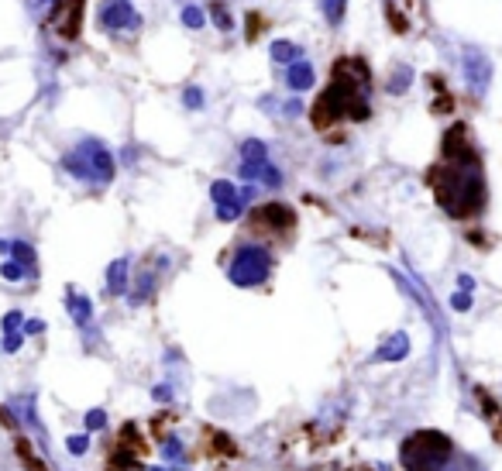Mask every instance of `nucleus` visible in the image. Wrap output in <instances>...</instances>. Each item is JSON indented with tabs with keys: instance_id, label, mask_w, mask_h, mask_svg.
Listing matches in <instances>:
<instances>
[{
	"instance_id": "7c9ffc66",
	"label": "nucleus",
	"mask_w": 502,
	"mask_h": 471,
	"mask_svg": "<svg viewBox=\"0 0 502 471\" xmlns=\"http://www.w3.org/2000/svg\"><path fill=\"white\" fill-rule=\"evenodd\" d=\"M66 444H69V451H73V454H86V447H90V437H86V434H76V437H69Z\"/></svg>"
},
{
	"instance_id": "f3484780",
	"label": "nucleus",
	"mask_w": 502,
	"mask_h": 471,
	"mask_svg": "<svg viewBox=\"0 0 502 471\" xmlns=\"http://www.w3.org/2000/svg\"><path fill=\"white\" fill-rule=\"evenodd\" d=\"M241 162H268V148L262 138H244L241 141Z\"/></svg>"
},
{
	"instance_id": "a211bd4d",
	"label": "nucleus",
	"mask_w": 502,
	"mask_h": 471,
	"mask_svg": "<svg viewBox=\"0 0 502 471\" xmlns=\"http://www.w3.org/2000/svg\"><path fill=\"white\" fill-rule=\"evenodd\" d=\"M11 258L25 265L28 275H35V248H31L28 241H11Z\"/></svg>"
},
{
	"instance_id": "20e7f679",
	"label": "nucleus",
	"mask_w": 502,
	"mask_h": 471,
	"mask_svg": "<svg viewBox=\"0 0 502 471\" xmlns=\"http://www.w3.org/2000/svg\"><path fill=\"white\" fill-rule=\"evenodd\" d=\"M272 265H275V258H272L268 244H265V241H248V244H241L238 251L231 255V262H227V279L241 289H255L272 275Z\"/></svg>"
},
{
	"instance_id": "9d476101",
	"label": "nucleus",
	"mask_w": 502,
	"mask_h": 471,
	"mask_svg": "<svg viewBox=\"0 0 502 471\" xmlns=\"http://www.w3.org/2000/svg\"><path fill=\"white\" fill-rule=\"evenodd\" d=\"M313 83H317V73H313V66H310L306 59L286 66V86H289L292 93H306Z\"/></svg>"
},
{
	"instance_id": "0eeeda50",
	"label": "nucleus",
	"mask_w": 502,
	"mask_h": 471,
	"mask_svg": "<svg viewBox=\"0 0 502 471\" xmlns=\"http://www.w3.org/2000/svg\"><path fill=\"white\" fill-rule=\"evenodd\" d=\"M251 231L255 237H272V241H279V234L289 237L292 227H296V213H292L286 203H265L251 213Z\"/></svg>"
},
{
	"instance_id": "7ed1b4c3",
	"label": "nucleus",
	"mask_w": 502,
	"mask_h": 471,
	"mask_svg": "<svg viewBox=\"0 0 502 471\" xmlns=\"http://www.w3.org/2000/svg\"><path fill=\"white\" fill-rule=\"evenodd\" d=\"M399 461L406 471H444L450 461V441L437 430H417L402 441Z\"/></svg>"
},
{
	"instance_id": "412c9836",
	"label": "nucleus",
	"mask_w": 502,
	"mask_h": 471,
	"mask_svg": "<svg viewBox=\"0 0 502 471\" xmlns=\"http://www.w3.org/2000/svg\"><path fill=\"white\" fill-rule=\"evenodd\" d=\"M183 25L189 31H200V28L207 25V11L200 7V4H186L183 7Z\"/></svg>"
},
{
	"instance_id": "72a5a7b5",
	"label": "nucleus",
	"mask_w": 502,
	"mask_h": 471,
	"mask_svg": "<svg viewBox=\"0 0 502 471\" xmlns=\"http://www.w3.org/2000/svg\"><path fill=\"white\" fill-rule=\"evenodd\" d=\"M45 330V320H25V334H42Z\"/></svg>"
},
{
	"instance_id": "2f4dec72",
	"label": "nucleus",
	"mask_w": 502,
	"mask_h": 471,
	"mask_svg": "<svg viewBox=\"0 0 502 471\" xmlns=\"http://www.w3.org/2000/svg\"><path fill=\"white\" fill-rule=\"evenodd\" d=\"M21 340H25V334H18V330H14V334H4V351L14 354V351L21 347Z\"/></svg>"
},
{
	"instance_id": "b1692460",
	"label": "nucleus",
	"mask_w": 502,
	"mask_h": 471,
	"mask_svg": "<svg viewBox=\"0 0 502 471\" xmlns=\"http://www.w3.org/2000/svg\"><path fill=\"white\" fill-rule=\"evenodd\" d=\"M183 107L186 110H203L207 107V93L200 86H186L183 90Z\"/></svg>"
},
{
	"instance_id": "423d86ee",
	"label": "nucleus",
	"mask_w": 502,
	"mask_h": 471,
	"mask_svg": "<svg viewBox=\"0 0 502 471\" xmlns=\"http://www.w3.org/2000/svg\"><path fill=\"white\" fill-rule=\"evenodd\" d=\"M80 28H83V0H59L52 7V14L42 21V31L52 42H59V45L73 42L80 35Z\"/></svg>"
},
{
	"instance_id": "ddd939ff",
	"label": "nucleus",
	"mask_w": 502,
	"mask_h": 471,
	"mask_svg": "<svg viewBox=\"0 0 502 471\" xmlns=\"http://www.w3.org/2000/svg\"><path fill=\"white\" fill-rule=\"evenodd\" d=\"M299 59H303V45H296L289 38L272 42V62H275V66H292V62H299Z\"/></svg>"
},
{
	"instance_id": "c9c22d12",
	"label": "nucleus",
	"mask_w": 502,
	"mask_h": 471,
	"mask_svg": "<svg viewBox=\"0 0 502 471\" xmlns=\"http://www.w3.org/2000/svg\"><path fill=\"white\" fill-rule=\"evenodd\" d=\"M155 399H159V403L172 399V389H169V386H159V389H155Z\"/></svg>"
},
{
	"instance_id": "a878e982",
	"label": "nucleus",
	"mask_w": 502,
	"mask_h": 471,
	"mask_svg": "<svg viewBox=\"0 0 502 471\" xmlns=\"http://www.w3.org/2000/svg\"><path fill=\"white\" fill-rule=\"evenodd\" d=\"M258 183L268 186V189H279V186H282V172H279L272 162H265V169H262V176H258Z\"/></svg>"
},
{
	"instance_id": "f257e3e1",
	"label": "nucleus",
	"mask_w": 502,
	"mask_h": 471,
	"mask_svg": "<svg viewBox=\"0 0 502 471\" xmlns=\"http://www.w3.org/2000/svg\"><path fill=\"white\" fill-rule=\"evenodd\" d=\"M430 186L441 210L454 220H468L485 210L489 189L482 176V162L472 145V134L465 124H454L441 141V162L430 169Z\"/></svg>"
},
{
	"instance_id": "6ab92c4d",
	"label": "nucleus",
	"mask_w": 502,
	"mask_h": 471,
	"mask_svg": "<svg viewBox=\"0 0 502 471\" xmlns=\"http://www.w3.org/2000/svg\"><path fill=\"white\" fill-rule=\"evenodd\" d=\"M210 196L217 207H224V203H234L238 200V186L231 183V179H217V183L210 186Z\"/></svg>"
},
{
	"instance_id": "c756f323",
	"label": "nucleus",
	"mask_w": 502,
	"mask_h": 471,
	"mask_svg": "<svg viewBox=\"0 0 502 471\" xmlns=\"http://www.w3.org/2000/svg\"><path fill=\"white\" fill-rule=\"evenodd\" d=\"M303 110H306V107H303V100H299V93H296L292 100H286V104H282V114H286V117H299Z\"/></svg>"
},
{
	"instance_id": "e433bc0d",
	"label": "nucleus",
	"mask_w": 502,
	"mask_h": 471,
	"mask_svg": "<svg viewBox=\"0 0 502 471\" xmlns=\"http://www.w3.org/2000/svg\"><path fill=\"white\" fill-rule=\"evenodd\" d=\"M0 255H11V241H0Z\"/></svg>"
},
{
	"instance_id": "6e6552de",
	"label": "nucleus",
	"mask_w": 502,
	"mask_h": 471,
	"mask_svg": "<svg viewBox=\"0 0 502 471\" xmlns=\"http://www.w3.org/2000/svg\"><path fill=\"white\" fill-rule=\"evenodd\" d=\"M80 152H83V158H86V165H90V183H97V186L114 183L117 162H114V152L107 148L104 141H97V138H83Z\"/></svg>"
},
{
	"instance_id": "bb28decb",
	"label": "nucleus",
	"mask_w": 502,
	"mask_h": 471,
	"mask_svg": "<svg viewBox=\"0 0 502 471\" xmlns=\"http://www.w3.org/2000/svg\"><path fill=\"white\" fill-rule=\"evenodd\" d=\"M450 310L468 314V310H472V292H465V289H461V292H454V296H450Z\"/></svg>"
},
{
	"instance_id": "f8f14e48",
	"label": "nucleus",
	"mask_w": 502,
	"mask_h": 471,
	"mask_svg": "<svg viewBox=\"0 0 502 471\" xmlns=\"http://www.w3.org/2000/svg\"><path fill=\"white\" fill-rule=\"evenodd\" d=\"M128 258H117V262L107 268V292L110 296H124L128 292Z\"/></svg>"
},
{
	"instance_id": "f03ea898",
	"label": "nucleus",
	"mask_w": 502,
	"mask_h": 471,
	"mask_svg": "<svg viewBox=\"0 0 502 471\" xmlns=\"http://www.w3.org/2000/svg\"><path fill=\"white\" fill-rule=\"evenodd\" d=\"M371 117V69L361 55H341L330 66V83L310 107V124L334 131L341 124H361Z\"/></svg>"
},
{
	"instance_id": "aec40b11",
	"label": "nucleus",
	"mask_w": 502,
	"mask_h": 471,
	"mask_svg": "<svg viewBox=\"0 0 502 471\" xmlns=\"http://www.w3.org/2000/svg\"><path fill=\"white\" fill-rule=\"evenodd\" d=\"M320 11H323L327 25L337 28L344 21V14H347V0H320Z\"/></svg>"
},
{
	"instance_id": "4be33fe9",
	"label": "nucleus",
	"mask_w": 502,
	"mask_h": 471,
	"mask_svg": "<svg viewBox=\"0 0 502 471\" xmlns=\"http://www.w3.org/2000/svg\"><path fill=\"white\" fill-rule=\"evenodd\" d=\"M210 18H213V28H220L224 35L234 31V18H231V11L224 4H210Z\"/></svg>"
},
{
	"instance_id": "cd10ccee",
	"label": "nucleus",
	"mask_w": 502,
	"mask_h": 471,
	"mask_svg": "<svg viewBox=\"0 0 502 471\" xmlns=\"http://www.w3.org/2000/svg\"><path fill=\"white\" fill-rule=\"evenodd\" d=\"M21 323H25V314H21V310H11V314L4 316V323H0V327H4V334H14Z\"/></svg>"
},
{
	"instance_id": "c85d7f7f",
	"label": "nucleus",
	"mask_w": 502,
	"mask_h": 471,
	"mask_svg": "<svg viewBox=\"0 0 502 471\" xmlns=\"http://www.w3.org/2000/svg\"><path fill=\"white\" fill-rule=\"evenodd\" d=\"M104 423H107L104 410H90V413H86V430H100Z\"/></svg>"
},
{
	"instance_id": "dca6fc26",
	"label": "nucleus",
	"mask_w": 502,
	"mask_h": 471,
	"mask_svg": "<svg viewBox=\"0 0 502 471\" xmlns=\"http://www.w3.org/2000/svg\"><path fill=\"white\" fill-rule=\"evenodd\" d=\"M66 306H69V314H73V320H76L80 327H86V323H90V316H93V303H90L86 296H80V292H69V296H66Z\"/></svg>"
},
{
	"instance_id": "4468645a",
	"label": "nucleus",
	"mask_w": 502,
	"mask_h": 471,
	"mask_svg": "<svg viewBox=\"0 0 502 471\" xmlns=\"http://www.w3.org/2000/svg\"><path fill=\"white\" fill-rule=\"evenodd\" d=\"M62 169H66L73 179H80V183H90V165H86V158H83L80 145H76V148H69V152L62 155Z\"/></svg>"
},
{
	"instance_id": "1a4fd4ad",
	"label": "nucleus",
	"mask_w": 502,
	"mask_h": 471,
	"mask_svg": "<svg viewBox=\"0 0 502 471\" xmlns=\"http://www.w3.org/2000/svg\"><path fill=\"white\" fill-rule=\"evenodd\" d=\"M461 73H465V83H468V93L472 97H482L492 83V62L482 49H468L465 59H461Z\"/></svg>"
},
{
	"instance_id": "473e14b6",
	"label": "nucleus",
	"mask_w": 502,
	"mask_h": 471,
	"mask_svg": "<svg viewBox=\"0 0 502 471\" xmlns=\"http://www.w3.org/2000/svg\"><path fill=\"white\" fill-rule=\"evenodd\" d=\"M117 471H179V468H145V465L131 461V465H117Z\"/></svg>"
},
{
	"instance_id": "39448f33",
	"label": "nucleus",
	"mask_w": 502,
	"mask_h": 471,
	"mask_svg": "<svg viewBox=\"0 0 502 471\" xmlns=\"http://www.w3.org/2000/svg\"><path fill=\"white\" fill-rule=\"evenodd\" d=\"M97 28L107 31L110 38L134 35L141 28V14L134 11L131 0H100V7H97Z\"/></svg>"
},
{
	"instance_id": "5701e85b",
	"label": "nucleus",
	"mask_w": 502,
	"mask_h": 471,
	"mask_svg": "<svg viewBox=\"0 0 502 471\" xmlns=\"http://www.w3.org/2000/svg\"><path fill=\"white\" fill-rule=\"evenodd\" d=\"M55 4H59V0H25L28 14H31V18H35L38 25H42V21H45V18L52 14V7H55Z\"/></svg>"
},
{
	"instance_id": "9b49d317",
	"label": "nucleus",
	"mask_w": 502,
	"mask_h": 471,
	"mask_svg": "<svg viewBox=\"0 0 502 471\" xmlns=\"http://www.w3.org/2000/svg\"><path fill=\"white\" fill-rule=\"evenodd\" d=\"M406 354H410V338H406L402 330H399V334H393V338H389L382 347H378V351H375V358H378V362H402Z\"/></svg>"
},
{
	"instance_id": "393cba45",
	"label": "nucleus",
	"mask_w": 502,
	"mask_h": 471,
	"mask_svg": "<svg viewBox=\"0 0 502 471\" xmlns=\"http://www.w3.org/2000/svg\"><path fill=\"white\" fill-rule=\"evenodd\" d=\"M28 272L21 262H14V258H7V262H0V279H7V282H21Z\"/></svg>"
},
{
	"instance_id": "2eb2a0df",
	"label": "nucleus",
	"mask_w": 502,
	"mask_h": 471,
	"mask_svg": "<svg viewBox=\"0 0 502 471\" xmlns=\"http://www.w3.org/2000/svg\"><path fill=\"white\" fill-rule=\"evenodd\" d=\"M410 86H413V69H410V66H396L389 83H386V93H389V97H406Z\"/></svg>"
},
{
	"instance_id": "f704fd0d",
	"label": "nucleus",
	"mask_w": 502,
	"mask_h": 471,
	"mask_svg": "<svg viewBox=\"0 0 502 471\" xmlns=\"http://www.w3.org/2000/svg\"><path fill=\"white\" fill-rule=\"evenodd\" d=\"M458 286L465 289V292H472V289H475V279H472V275H458Z\"/></svg>"
}]
</instances>
